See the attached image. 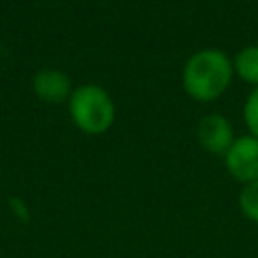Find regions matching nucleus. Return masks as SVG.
Masks as SVG:
<instances>
[{"label": "nucleus", "instance_id": "obj_1", "mask_svg": "<svg viewBox=\"0 0 258 258\" xmlns=\"http://www.w3.org/2000/svg\"><path fill=\"white\" fill-rule=\"evenodd\" d=\"M234 79L232 58L214 46L200 48L187 56L181 69L183 93L198 103H212L222 97Z\"/></svg>", "mask_w": 258, "mask_h": 258}, {"label": "nucleus", "instance_id": "obj_2", "mask_svg": "<svg viewBox=\"0 0 258 258\" xmlns=\"http://www.w3.org/2000/svg\"><path fill=\"white\" fill-rule=\"evenodd\" d=\"M67 105L71 121L85 135H103L115 123L117 109L113 97L101 85L85 83L75 87Z\"/></svg>", "mask_w": 258, "mask_h": 258}, {"label": "nucleus", "instance_id": "obj_3", "mask_svg": "<svg viewBox=\"0 0 258 258\" xmlns=\"http://www.w3.org/2000/svg\"><path fill=\"white\" fill-rule=\"evenodd\" d=\"M226 171L242 185L258 181V137L246 133L236 137L224 153Z\"/></svg>", "mask_w": 258, "mask_h": 258}, {"label": "nucleus", "instance_id": "obj_4", "mask_svg": "<svg viewBox=\"0 0 258 258\" xmlns=\"http://www.w3.org/2000/svg\"><path fill=\"white\" fill-rule=\"evenodd\" d=\"M196 137L204 151L212 155H224L234 143V127L222 113H208L196 125Z\"/></svg>", "mask_w": 258, "mask_h": 258}, {"label": "nucleus", "instance_id": "obj_5", "mask_svg": "<svg viewBox=\"0 0 258 258\" xmlns=\"http://www.w3.org/2000/svg\"><path fill=\"white\" fill-rule=\"evenodd\" d=\"M71 77L60 69H40L32 77V93L38 101L48 105H60L67 103L73 93Z\"/></svg>", "mask_w": 258, "mask_h": 258}, {"label": "nucleus", "instance_id": "obj_6", "mask_svg": "<svg viewBox=\"0 0 258 258\" xmlns=\"http://www.w3.org/2000/svg\"><path fill=\"white\" fill-rule=\"evenodd\" d=\"M234 75H238L244 83L258 87V44H246L242 46L236 56L232 58Z\"/></svg>", "mask_w": 258, "mask_h": 258}, {"label": "nucleus", "instance_id": "obj_7", "mask_svg": "<svg viewBox=\"0 0 258 258\" xmlns=\"http://www.w3.org/2000/svg\"><path fill=\"white\" fill-rule=\"evenodd\" d=\"M238 208L246 220H250L252 224H258V181H252L240 187Z\"/></svg>", "mask_w": 258, "mask_h": 258}, {"label": "nucleus", "instance_id": "obj_8", "mask_svg": "<svg viewBox=\"0 0 258 258\" xmlns=\"http://www.w3.org/2000/svg\"><path fill=\"white\" fill-rule=\"evenodd\" d=\"M242 117H244V125L248 133L258 137V87L252 89L250 95L246 97L244 107H242Z\"/></svg>", "mask_w": 258, "mask_h": 258}]
</instances>
